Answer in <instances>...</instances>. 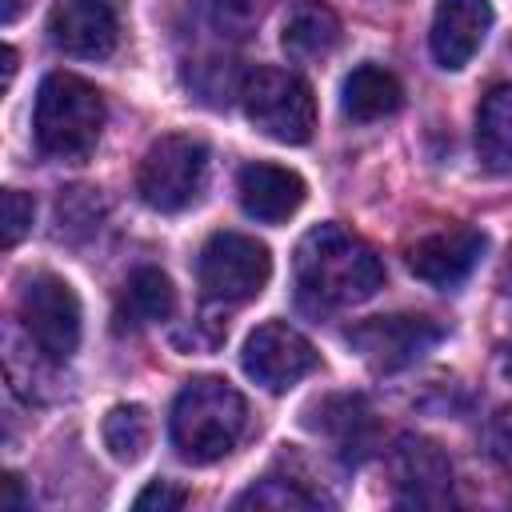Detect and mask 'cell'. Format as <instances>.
I'll return each mask as SVG.
<instances>
[{"label":"cell","instance_id":"1","mask_svg":"<svg viewBox=\"0 0 512 512\" xmlns=\"http://www.w3.org/2000/svg\"><path fill=\"white\" fill-rule=\"evenodd\" d=\"M296 292L312 312L352 308L384 288V264L344 224H316L296 244Z\"/></svg>","mask_w":512,"mask_h":512},{"label":"cell","instance_id":"2","mask_svg":"<svg viewBox=\"0 0 512 512\" xmlns=\"http://www.w3.org/2000/svg\"><path fill=\"white\" fill-rule=\"evenodd\" d=\"M248 428L244 396L220 376H192L172 400V448L188 464H212L228 456Z\"/></svg>","mask_w":512,"mask_h":512},{"label":"cell","instance_id":"3","mask_svg":"<svg viewBox=\"0 0 512 512\" xmlns=\"http://www.w3.org/2000/svg\"><path fill=\"white\" fill-rule=\"evenodd\" d=\"M104 96L76 72H48L36 92L32 132L44 156L52 160H88L100 132H104Z\"/></svg>","mask_w":512,"mask_h":512},{"label":"cell","instance_id":"4","mask_svg":"<svg viewBox=\"0 0 512 512\" xmlns=\"http://www.w3.org/2000/svg\"><path fill=\"white\" fill-rule=\"evenodd\" d=\"M208 180V144L188 132H168L148 144L136 168V192L156 212H184L200 200Z\"/></svg>","mask_w":512,"mask_h":512},{"label":"cell","instance_id":"5","mask_svg":"<svg viewBox=\"0 0 512 512\" xmlns=\"http://www.w3.org/2000/svg\"><path fill=\"white\" fill-rule=\"evenodd\" d=\"M244 116L276 144H308L316 132L312 88L284 68H256L240 80Z\"/></svg>","mask_w":512,"mask_h":512},{"label":"cell","instance_id":"6","mask_svg":"<svg viewBox=\"0 0 512 512\" xmlns=\"http://www.w3.org/2000/svg\"><path fill=\"white\" fill-rule=\"evenodd\" d=\"M196 280L208 300L244 304L260 296L272 280V252L244 232H212L196 260Z\"/></svg>","mask_w":512,"mask_h":512},{"label":"cell","instance_id":"7","mask_svg":"<svg viewBox=\"0 0 512 512\" xmlns=\"http://www.w3.org/2000/svg\"><path fill=\"white\" fill-rule=\"evenodd\" d=\"M16 312H20V324H24V332L36 344L40 356L60 364V360H68L80 348L84 312H80L76 288L64 276H56V272L28 276L24 288H20Z\"/></svg>","mask_w":512,"mask_h":512},{"label":"cell","instance_id":"8","mask_svg":"<svg viewBox=\"0 0 512 512\" xmlns=\"http://www.w3.org/2000/svg\"><path fill=\"white\" fill-rule=\"evenodd\" d=\"M440 340H444V324L428 316H372L348 328L352 352H360V360L372 372H400L416 364L424 352H432Z\"/></svg>","mask_w":512,"mask_h":512},{"label":"cell","instance_id":"9","mask_svg":"<svg viewBox=\"0 0 512 512\" xmlns=\"http://www.w3.org/2000/svg\"><path fill=\"white\" fill-rule=\"evenodd\" d=\"M240 364L248 372V380H256L268 392H288L292 384H300L308 372H316L320 352L308 344V336H300L292 324L284 320H264L260 328L248 332Z\"/></svg>","mask_w":512,"mask_h":512},{"label":"cell","instance_id":"10","mask_svg":"<svg viewBox=\"0 0 512 512\" xmlns=\"http://www.w3.org/2000/svg\"><path fill=\"white\" fill-rule=\"evenodd\" d=\"M388 468H392V488H396L400 504L440 508L452 500V460L444 456V448L436 440L416 436V432L396 436Z\"/></svg>","mask_w":512,"mask_h":512},{"label":"cell","instance_id":"11","mask_svg":"<svg viewBox=\"0 0 512 512\" xmlns=\"http://www.w3.org/2000/svg\"><path fill=\"white\" fill-rule=\"evenodd\" d=\"M484 252H488V236L480 228L448 224L440 232L420 236L408 248V268L416 280H424L432 288H456L472 276V268L480 264Z\"/></svg>","mask_w":512,"mask_h":512},{"label":"cell","instance_id":"12","mask_svg":"<svg viewBox=\"0 0 512 512\" xmlns=\"http://www.w3.org/2000/svg\"><path fill=\"white\" fill-rule=\"evenodd\" d=\"M48 40L80 60H104L120 44V16L112 0H56L48 8Z\"/></svg>","mask_w":512,"mask_h":512},{"label":"cell","instance_id":"13","mask_svg":"<svg viewBox=\"0 0 512 512\" xmlns=\"http://www.w3.org/2000/svg\"><path fill=\"white\" fill-rule=\"evenodd\" d=\"M488 32H492V4L488 0H436L428 44H432V56L444 72H460L480 52Z\"/></svg>","mask_w":512,"mask_h":512},{"label":"cell","instance_id":"14","mask_svg":"<svg viewBox=\"0 0 512 512\" xmlns=\"http://www.w3.org/2000/svg\"><path fill=\"white\" fill-rule=\"evenodd\" d=\"M236 196H240V208L252 220H260V224H284L308 200V184H304L300 172H292L284 164L252 160L236 176Z\"/></svg>","mask_w":512,"mask_h":512},{"label":"cell","instance_id":"15","mask_svg":"<svg viewBox=\"0 0 512 512\" xmlns=\"http://www.w3.org/2000/svg\"><path fill=\"white\" fill-rule=\"evenodd\" d=\"M308 424H312L316 432H324L348 464L368 460V456H372V448H376V416H372L368 400H364V396H356V392L324 396L320 404H312Z\"/></svg>","mask_w":512,"mask_h":512},{"label":"cell","instance_id":"16","mask_svg":"<svg viewBox=\"0 0 512 512\" xmlns=\"http://www.w3.org/2000/svg\"><path fill=\"white\" fill-rule=\"evenodd\" d=\"M404 104V88L400 80L380 68V64H360L344 76V88H340V108L348 120L356 124H372V120H384L392 112H400Z\"/></svg>","mask_w":512,"mask_h":512},{"label":"cell","instance_id":"17","mask_svg":"<svg viewBox=\"0 0 512 512\" xmlns=\"http://www.w3.org/2000/svg\"><path fill=\"white\" fill-rule=\"evenodd\" d=\"M172 312H176V288H172V280L160 268L144 264L124 284V296H120V308H116V328L160 324Z\"/></svg>","mask_w":512,"mask_h":512},{"label":"cell","instance_id":"18","mask_svg":"<svg viewBox=\"0 0 512 512\" xmlns=\"http://www.w3.org/2000/svg\"><path fill=\"white\" fill-rule=\"evenodd\" d=\"M476 156L488 172H512V84L484 92L476 108Z\"/></svg>","mask_w":512,"mask_h":512},{"label":"cell","instance_id":"19","mask_svg":"<svg viewBox=\"0 0 512 512\" xmlns=\"http://www.w3.org/2000/svg\"><path fill=\"white\" fill-rule=\"evenodd\" d=\"M280 44H284V52L292 60H324L340 44V20H336V12L328 4L300 0L284 20Z\"/></svg>","mask_w":512,"mask_h":512},{"label":"cell","instance_id":"20","mask_svg":"<svg viewBox=\"0 0 512 512\" xmlns=\"http://www.w3.org/2000/svg\"><path fill=\"white\" fill-rule=\"evenodd\" d=\"M104 448L120 464H136L152 444V416L144 404H116L104 416Z\"/></svg>","mask_w":512,"mask_h":512},{"label":"cell","instance_id":"21","mask_svg":"<svg viewBox=\"0 0 512 512\" xmlns=\"http://www.w3.org/2000/svg\"><path fill=\"white\" fill-rule=\"evenodd\" d=\"M320 504L324 500L292 476H264L244 496H236V508H320Z\"/></svg>","mask_w":512,"mask_h":512},{"label":"cell","instance_id":"22","mask_svg":"<svg viewBox=\"0 0 512 512\" xmlns=\"http://www.w3.org/2000/svg\"><path fill=\"white\" fill-rule=\"evenodd\" d=\"M220 36H248L260 20V0H204Z\"/></svg>","mask_w":512,"mask_h":512},{"label":"cell","instance_id":"23","mask_svg":"<svg viewBox=\"0 0 512 512\" xmlns=\"http://www.w3.org/2000/svg\"><path fill=\"white\" fill-rule=\"evenodd\" d=\"M4 248H16L24 240V232L32 228V216H36V204L32 196H24L20 188H4Z\"/></svg>","mask_w":512,"mask_h":512},{"label":"cell","instance_id":"24","mask_svg":"<svg viewBox=\"0 0 512 512\" xmlns=\"http://www.w3.org/2000/svg\"><path fill=\"white\" fill-rule=\"evenodd\" d=\"M184 500H188V492L176 488L172 480H152V484L140 488V496L132 500V508L136 512H176V508H184Z\"/></svg>","mask_w":512,"mask_h":512},{"label":"cell","instance_id":"25","mask_svg":"<svg viewBox=\"0 0 512 512\" xmlns=\"http://www.w3.org/2000/svg\"><path fill=\"white\" fill-rule=\"evenodd\" d=\"M488 444H492V456H496V460L512 464V408L496 412V420H492V428H488Z\"/></svg>","mask_w":512,"mask_h":512},{"label":"cell","instance_id":"26","mask_svg":"<svg viewBox=\"0 0 512 512\" xmlns=\"http://www.w3.org/2000/svg\"><path fill=\"white\" fill-rule=\"evenodd\" d=\"M496 284H500V292H504V296H512V244H508V256H504V264H500Z\"/></svg>","mask_w":512,"mask_h":512},{"label":"cell","instance_id":"27","mask_svg":"<svg viewBox=\"0 0 512 512\" xmlns=\"http://www.w3.org/2000/svg\"><path fill=\"white\" fill-rule=\"evenodd\" d=\"M4 504H24V496H20V476H4Z\"/></svg>","mask_w":512,"mask_h":512},{"label":"cell","instance_id":"28","mask_svg":"<svg viewBox=\"0 0 512 512\" xmlns=\"http://www.w3.org/2000/svg\"><path fill=\"white\" fill-rule=\"evenodd\" d=\"M24 8H28V0H4V12H0L4 24H16V16H20Z\"/></svg>","mask_w":512,"mask_h":512},{"label":"cell","instance_id":"29","mask_svg":"<svg viewBox=\"0 0 512 512\" xmlns=\"http://www.w3.org/2000/svg\"><path fill=\"white\" fill-rule=\"evenodd\" d=\"M12 76H16V52L8 48V52H4V80L12 84Z\"/></svg>","mask_w":512,"mask_h":512},{"label":"cell","instance_id":"30","mask_svg":"<svg viewBox=\"0 0 512 512\" xmlns=\"http://www.w3.org/2000/svg\"><path fill=\"white\" fill-rule=\"evenodd\" d=\"M500 368H504V376L512 380V340L504 344V356H500Z\"/></svg>","mask_w":512,"mask_h":512}]
</instances>
